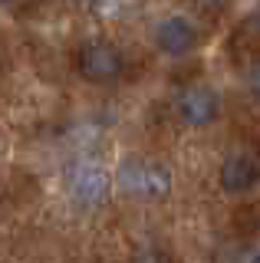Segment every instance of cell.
I'll return each instance as SVG.
<instances>
[{
    "label": "cell",
    "mask_w": 260,
    "mask_h": 263,
    "mask_svg": "<svg viewBox=\"0 0 260 263\" xmlns=\"http://www.w3.org/2000/svg\"><path fill=\"white\" fill-rule=\"evenodd\" d=\"M201 4H205V7H221L224 0H201Z\"/></svg>",
    "instance_id": "cell-9"
},
{
    "label": "cell",
    "mask_w": 260,
    "mask_h": 263,
    "mask_svg": "<svg viewBox=\"0 0 260 263\" xmlns=\"http://www.w3.org/2000/svg\"><path fill=\"white\" fill-rule=\"evenodd\" d=\"M119 184H122V191L142 197V201H161L172 191V171L158 161L128 158L119 168Z\"/></svg>",
    "instance_id": "cell-1"
},
{
    "label": "cell",
    "mask_w": 260,
    "mask_h": 263,
    "mask_svg": "<svg viewBox=\"0 0 260 263\" xmlns=\"http://www.w3.org/2000/svg\"><path fill=\"white\" fill-rule=\"evenodd\" d=\"M109 187L112 181L109 175H105V168H99V164H76L69 175V194L76 197L83 208H99V204H105V197H109Z\"/></svg>",
    "instance_id": "cell-4"
},
{
    "label": "cell",
    "mask_w": 260,
    "mask_h": 263,
    "mask_svg": "<svg viewBox=\"0 0 260 263\" xmlns=\"http://www.w3.org/2000/svg\"><path fill=\"white\" fill-rule=\"evenodd\" d=\"M0 4H7V0H0Z\"/></svg>",
    "instance_id": "cell-11"
},
{
    "label": "cell",
    "mask_w": 260,
    "mask_h": 263,
    "mask_svg": "<svg viewBox=\"0 0 260 263\" xmlns=\"http://www.w3.org/2000/svg\"><path fill=\"white\" fill-rule=\"evenodd\" d=\"M250 89H254V92L260 96V63L254 66V69H250Z\"/></svg>",
    "instance_id": "cell-7"
},
{
    "label": "cell",
    "mask_w": 260,
    "mask_h": 263,
    "mask_svg": "<svg viewBox=\"0 0 260 263\" xmlns=\"http://www.w3.org/2000/svg\"><path fill=\"white\" fill-rule=\"evenodd\" d=\"M260 181V158L257 155H231L224 164H221V187L231 194H240V191H250Z\"/></svg>",
    "instance_id": "cell-6"
},
{
    "label": "cell",
    "mask_w": 260,
    "mask_h": 263,
    "mask_svg": "<svg viewBox=\"0 0 260 263\" xmlns=\"http://www.w3.org/2000/svg\"><path fill=\"white\" fill-rule=\"evenodd\" d=\"M250 263H260V253H257V257H254V260H250Z\"/></svg>",
    "instance_id": "cell-10"
},
{
    "label": "cell",
    "mask_w": 260,
    "mask_h": 263,
    "mask_svg": "<svg viewBox=\"0 0 260 263\" xmlns=\"http://www.w3.org/2000/svg\"><path fill=\"white\" fill-rule=\"evenodd\" d=\"M175 109H178V115H181L184 125L205 128V125H211V122H217V115H221V96H217V89L201 86V82H198V86L181 89Z\"/></svg>",
    "instance_id": "cell-2"
},
{
    "label": "cell",
    "mask_w": 260,
    "mask_h": 263,
    "mask_svg": "<svg viewBox=\"0 0 260 263\" xmlns=\"http://www.w3.org/2000/svg\"><path fill=\"white\" fill-rule=\"evenodd\" d=\"M76 66L86 82H112L122 72V56L109 43H86L76 56Z\"/></svg>",
    "instance_id": "cell-3"
},
{
    "label": "cell",
    "mask_w": 260,
    "mask_h": 263,
    "mask_svg": "<svg viewBox=\"0 0 260 263\" xmlns=\"http://www.w3.org/2000/svg\"><path fill=\"white\" fill-rule=\"evenodd\" d=\"M155 46L165 56H184V53H191V49L198 46V27L181 13L165 16V20L155 27Z\"/></svg>",
    "instance_id": "cell-5"
},
{
    "label": "cell",
    "mask_w": 260,
    "mask_h": 263,
    "mask_svg": "<svg viewBox=\"0 0 260 263\" xmlns=\"http://www.w3.org/2000/svg\"><path fill=\"white\" fill-rule=\"evenodd\" d=\"M139 263H165V260H161V257H158V253H148V257H142Z\"/></svg>",
    "instance_id": "cell-8"
}]
</instances>
